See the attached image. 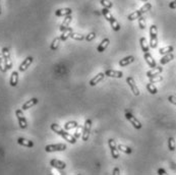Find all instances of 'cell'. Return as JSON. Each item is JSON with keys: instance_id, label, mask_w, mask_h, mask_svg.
Returning a JSON list of instances; mask_svg holds the SVG:
<instances>
[{"instance_id": "cell-1", "label": "cell", "mask_w": 176, "mask_h": 175, "mask_svg": "<svg viewBox=\"0 0 176 175\" xmlns=\"http://www.w3.org/2000/svg\"><path fill=\"white\" fill-rule=\"evenodd\" d=\"M51 129H52L54 132H56L57 134L61 136L65 141H67L68 143H70V144H75L76 143V137H73V136H71V134H69L68 132H66V131H65L64 129H62L59 125L56 124V123H52V124H51Z\"/></svg>"}, {"instance_id": "cell-2", "label": "cell", "mask_w": 176, "mask_h": 175, "mask_svg": "<svg viewBox=\"0 0 176 175\" xmlns=\"http://www.w3.org/2000/svg\"><path fill=\"white\" fill-rule=\"evenodd\" d=\"M102 13H103V16H105V19L107 20L109 23H110V25L112 27V29L116 32H118L120 30V25L117 23V20L113 17V16L111 14V12L109 11L108 8H103V10H102Z\"/></svg>"}, {"instance_id": "cell-3", "label": "cell", "mask_w": 176, "mask_h": 175, "mask_svg": "<svg viewBox=\"0 0 176 175\" xmlns=\"http://www.w3.org/2000/svg\"><path fill=\"white\" fill-rule=\"evenodd\" d=\"M152 8V4L151 3H149V2H147L146 4L142 7L141 9H138L137 10V11H134L133 13H130V14H128V16H127V19L129 20H138V17H141L142 14L146 13L147 11H149L150 9Z\"/></svg>"}, {"instance_id": "cell-4", "label": "cell", "mask_w": 176, "mask_h": 175, "mask_svg": "<svg viewBox=\"0 0 176 175\" xmlns=\"http://www.w3.org/2000/svg\"><path fill=\"white\" fill-rule=\"evenodd\" d=\"M158 46V28L155 25H152L150 28V47L157 48Z\"/></svg>"}, {"instance_id": "cell-5", "label": "cell", "mask_w": 176, "mask_h": 175, "mask_svg": "<svg viewBox=\"0 0 176 175\" xmlns=\"http://www.w3.org/2000/svg\"><path fill=\"white\" fill-rule=\"evenodd\" d=\"M67 149L66 145L64 144H57V145H48L45 147V151L47 153H52V152H60L65 151Z\"/></svg>"}, {"instance_id": "cell-6", "label": "cell", "mask_w": 176, "mask_h": 175, "mask_svg": "<svg viewBox=\"0 0 176 175\" xmlns=\"http://www.w3.org/2000/svg\"><path fill=\"white\" fill-rule=\"evenodd\" d=\"M16 115L17 117V120H18V124H20V128L21 129H25L28 127V121L27 119H25V115L23 111L20 110V109H17V110L16 111Z\"/></svg>"}, {"instance_id": "cell-7", "label": "cell", "mask_w": 176, "mask_h": 175, "mask_svg": "<svg viewBox=\"0 0 176 175\" xmlns=\"http://www.w3.org/2000/svg\"><path fill=\"white\" fill-rule=\"evenodd\" d=\"M2 56H3V59H4L6 68L10 69L12 67V61H11V58H10V53H9L8 48H6V47L2 48Z\"/></svg>"}, {"instance_id": "cell-8", "label": "cell", "mask_w": 176, "mask_h": 175, "mask_svg": "<svg viewBox=\"0 0 176 175\" xmlns=\"http://www.w3.org/2000/svg\"><path fill=\"white\" fill-rule=\"evenodd\" d=\"M91 127H92V120L91 119H87L85 122V126H83V134H82V138L83 141H87L89 140L90 133H91Z\"/></svg>"}, {"instance_id": "cell-9", "label": "cell", "mask_w": 176, "mask_h": 175, "mask_svg": "<svg viewBox=\"0 0 176 175\" xmlns=\"http://www.w3.org/2000/svg\"><path fill=\"white\" fill-rule=\"evenodd\" d=\"M125 117H126V119L128 120V121H129L131 124L133 125L134 128H137V129H141L142 128V123L138 121V120L135 118L130 112H128V111L125 112Z\"/></svg>"}, {"instance_id": "cell-10", "label": "cell", "mask_w": 176, "mask_h": 175, "mask_svg": "<svg viewBox=\"0 0 176 175\" xmlns=\"http://www.w3.org/2000/svg\"><path fill=\"white\" fill-rule=\"evenodd\" d=\"M108 145H109V148L111 150V155L114 159H118L119 158V153H118V149H117V146L115 141L113 138H110L108 141Z\"/></svg>"}, {"instance_id": "cell-11", "label": "cell", "mask_w": 176, "mask_h": 175, "mask_svg": "<svg viewBox=\"0 0 176 175\" xmlns=\"http://www.w3.org/2000/svg\"><path fill=\"white\" fill-rule=\"evenodd\" d=\"M126 83H127V85L129 86L130 90L133 91V93L135 95V96H140V90H138V88L137 86V83H135L133 78L128 76V78L126 79Z\"/></svg>"}, {"instance_id": "cell-12", "label": "cell", "mask_w": 176, "mask_h": 175, "mask_svg": "<svg viewBox=\"0 0 176 175\" xmlns=\"http://www.w3.org/2000/svg\"><path fill=\"white\" fill-rule=\"evenodd\" d=\"M33 60H34V58H33L32 56L27 57V58H25V59L23 61V62H21V64L20 65V67H18V70L21 71V72L25 71L29 67H30V65L32 64Z\"/></svg>"}, {"instance_id": "cell-13", "label": "cell", "mask_w": 176, "mask_h": 175, "mask_svg": "<svg viewBox=\"0 0 176 175\" xmlns=\"http://www.w3.org/2000/svg\"><path fill=\"white\" fill-rule=\"evenodd\" d=\"M50 165L54 167V168L56 169H59V170H62V169H65V167H66V164L62 161H59V160L57 159H52L50 161Z\"/></svg>"}, {"instance_id": "cell-14", "label": "cell", "mask_w": 176, "mask_h": 175, "mask_svg": "<svg viewBox=\"0 0 176 175\" xmlns=\"http://www.w3.org/2000/svg\"><path fill=\"white\" fill-rule=\"evenodd\" d=\"M105 75L109 76V78H116V79H121L123 76V74L121 71H117L114 69H108L105 71Z\"/></svg>"}, {"instance_id": "cell-15", "label": "cell", "mask_w": 176, "mask_h": 175, "mask_svg": "<svg viewBox=\"0 0 176 175\" xmlns=\"http://www.w3.org/2000/svg\"><path fill=\"white\" fill-rule=\"evenodd\" d=\"M104 78H105V74H103V72H100V74H98L96 76H95V78H93L91 79V81H90V86L95 87L97 83H99L100 82L103 81Z\"/></svg>"}, {"instance_id": "cell-16", "label": "cell", "mask_w": 176, "mask_h": 175, "mask_svg": "<svg viewBox=\"0 0 176 175\" xmlns=\"http://www.w3.org/2000/svg\"><path fill=\"white\" fill-rule=\"evenodd\" d=\"M144 58H145L146 62L148 63V65H149L150 67L154 68V67H156V66H157V64H156V61H155V59H154V58H153V56H152L151 54H150L149 52L145 53Z\"/></svg>"}, {"instance_id": "cell-17", "label": "cell", "mask_w": 176, "mask_h": 175, "mask_svg": "<svg viewBox=\"0 0 176 175\" xmlns=\"http://www.w3.org/2000/svg\"><path fill=\"white\" fill-rule=\"evenodd\" d=\"M71 20H72V16H71V14H70V16H64V20L62 21V24H61V25H60V29H59V30H60L61 32H63V31L66 30V29L69 27V25H70Z\"/></svg>"}, {"instance_id": "cell-18", "label": "cell", "mask_w": 176, "mask_h": 175, "mask_svg": "<svg viewBox=\"0 0 176 175\" xmlns=\"http://www.w3.org/2000/svg\"><path fill=\"white\" fill-rule=\"evenodd\" d=\"M72 13V10L70 8H60L55 11V16H70Z\"/></svg>"}, {"instance_id": "cell-19", "label": "cell", "mask_w": 176, "mask_h": 175, "mask_svg": "<svg viewBox=\"0 0 176 175\" xmlns=\"http://www.w3.org/2000/svg\"><path fill=\"white\" fill-rule=\"evenodd\" d=\"M38 102H39V100L37 99V98H33V99L25 102V103L23 105V107H21V109H23V110H28V109H30L33 106H35L36 104H38Z\"/></svg>"}, {"instance_id": "cell-20", "label": "cell", "mask_w": 176, "mask_h": 175, "mask_svg": "<svg viewBox=\"0 0 176 175\" xmlns=\"http://www.w3.org/2000/svg\"><path fill=\"white\" fill-rule=\"evenodd\" d=\"M162 71H163V67H161V66H156V67L152 68L151 70H149L148 72H147V76H148V78H152V76H154V75L160 74Z\"/></svg>"}, {"instance_id": "cell-21", "label": "cell", "mask_w": 176, "mask_h": 175, "mask_svg": "<svg viewBox=\"0 0 176 175\" xmlns=\"http://www.w3.org/2000/svg\"><path fill=\"white\" fill-rule=\"evenodd\" d=\"M17 143L20 144V146H24V147H27V148H33L34 147V143L30 140H27V138H24V137H20L17 140Z\"/></svg>"}, {"instance_id": "cell-22", "label": "cell", "mask_w": 176, "mask_h": 175, "mask_svg": "<svg viewBox=\"0 0 176 175\" xmlns=\"http://www.w3.org/2000/svg\"><path fill=\"white\" fill-rule=\"evenodd\" d=\"M134 61V57L133 56H127L125 58H123L119 61V66L120 67H124V66H127L128 64L133 63Z\"/></svg>"}, {"instance_id": "cell-23", "label": "cell", "mask_w": 176, "mask_h": 175, "mask_svg": "<svg viewBox=\"0 0 176 175\" xmlns=\"http://www.w3.org/2000/svg\"><path fill=\"white\" fill-rule=\"evenodd\" d=\"M109 43H110V40L108 38H105L103 41H102V43L100 44V45H99L97 51H98V52H100V53L104 52V51L106 50V48L109 46Z\"/></svg>"}, {"instance_id": "cell-24", "label": "cell", "mask_w": 176, "mask_h": 175, "mask_svg": "<svg viewBox=\"0 0 176 175\" xmlns=\"http://www.w3.org/2000/svg\"><path fill=\"white\" fill-rule=\"evenodd\" d=\"M173 59H174L173 54L168 53V54H166V55H163V57L161 58V60H160V63L162 65H165V64H167L168 62H170V61L173 60Z\"/></svg>"}, {"instance_id": "cell-25", "label": "cell", "mask_w": 176, "mask_h": 175, "mask_svg": "<svg viewBox=\"0 0 176 175\" xmlns=\"http://www.w3.org/2000/svg\"><path fill=\"white\" fill-rule=\"evenodd\" d=\"M140 44H141V48H142V51H144V53L149 52V51H150V46H149L148 42H147L146 38H144V37L141 38L140 39Z\"/></svg>"}, {"instance_id": "cell-26", "label": "cell", "mask_w": 176, "mask_h": 175, "mask_svg": "<svg viewBox=\"0 0 176 175\" xmlns=\"http://www.w3.org/2000/svg\"><path fill=\"white\" fill-rule=\"evenodd\" d=\"M72 29L71 28H67L66 30L62 32V35L60 36V39H61V41H66V40L70 37V35H71V33H72Z\"/></svg>"}, {"instance_id": "cell-27", "label": "cell", "mask_w": 176, "mask_h": 175, "mask_svg": "<svg viewBox=\"0 0 176 175\" xmlns=\"http://www.w3.org/2000/svg\"><path fill=\"white\" fill-rule=\"evenodd\" d=\"M18 83V72L17 71H13L10 76V86L11 87H16Z\"/></svg>"}, {"instance_id": "cell-28", "label": "cell", "mask_w": 176, "mask_h": 175, "mask_svg": "<svg viewBox=\"0 0 176 175\" xmlns=\"http://www.w3.org/2000/svg\"><path fill=\"white\" fill-rule=\"evenodd\" d=\"M174 50L173 46H166V47H163L159 50V53L161 55H166L168 53H172V51Z\"/></svg>"}, {"instance_id": "cell-29", "label": "cell", "mask_w": 176, "mask_h": 175, "mask_svg": "<svg viewBox=\"0 0 176 175\" xmlns=\"http://www.w3.org/2000/svg\"><path fill=\"white\" fill-rule=\"evenodd\" d=\"M117 149H118V151L125 153V154H131V152H133V150H131V148L127 147V146L121 145V144L117 146Z\"/></svg>"}, {"instance_id": "cell-30", "label": "cell", "mask_w": 176, "mask_h": 175, "mask_svg": "<svg viewBox=\"0 0 176 175\" xmlns=\"http://www.w3.org/2000/svg\"><path fill=\"white\" fill-rule=\"evenodd\" d=\"M147 90H148V92L149 93H151L152 95H155L158 93V89L154 86V83H147Z\"/></svg>"}, {"instance_id": "cell-31", "label": "cell", "mask_w": 176, "mask_h": 175, "mask_svg": "<svg viewBox=\"0 0 176 175\" xmlns=\"http://www.w3.org/2000/svg\"><path fill=\"white\" fill-rule=\"evenodd\" d=\"M78 122L76 121H68L66 124L64 125V128L65 130H70L72 128H76V126H78Z\"/></svg>"}, {"instance_id": "cell-32", "label": "cell", "mask_w": 176, "mask_h": 175, "mask_svg": "<svg viewBox=\"0 0 176 175\" xmlns=\"http://www.w3.org/2000/svg\"><path fill=\"white\" fill-rule=\"evenodd\" d=\"M149 81H150V83H153L162 82L163 81V76L162 75H159V74L154 75V76H152V78H149Z\"/></svg>"}, {"instance_id": "cell-33", "label": "cell", "mask_w": 176, "mask_h": 175, "mask_svg": "<svg viewBox=\"0 0 176 175\" xmlns=\"http://www.w3.org/2000/svg\"><path fill=\"white\" fill-rule=\"evenodd\" d=\"M61 41V39L60 37H57V38H55L53 40V42L52 44H51V50H56L58 48V46H59V43Z\"/></svg>"}, {"instance_id": "cell-34", "label": "cell", "mask_w": 176, "mask_h": 175, "mask_svg": "<svg viewBox=\"0 0 176 175\" xmlns=\"http://www.w3.org/2000/svg\"><path fill=\"white\" fill-rule=\"evenodd\" d=\"M70 38L73 39V40H76V41H82V40H83L86 37L83 35H80V34H76V33H71L70 35Z\"/></svg>"}, {"instance_id": "cell-35", "label": "cell", "mask_w": 176, "mask_h": 175, "mask_svg": "<svg viewBox=\"0 0 176 175\" xmlns=\"http://www.w3.org/2000/svg\"><path fill=\"white\" fill-rule=\"evenodd\" d=\"M168 148L171 152L175 151V141L173 137H169V140H168Z\"/></svg>"}, {"instance_id": "cell-36", "label": "cell", "mask_w": 176, "mask_h": 175, "mask_svg": "<svg viewBox=\"0 0 176 175\" xmlns=\"http://www.w3.org/2000/svg\"><path fill=\"white\" fill-rule=\"evenodd\" d=\"M138 25H140V28L142 29V30H145L146 29V20H145V17L144 16H141V17H138Z\"/></svg>"}, {"instance_id": "cell-37", "label": "cell", "mask_w": 176, "mask_h": 175, "mask_svg": "<svg viewBox=\"0 0 176 175\" xmlns=\"http://www.w3.org/2000/svg\"><path fill=\"white\" fill-rule=\"evenodd\" d=\"M0 70L2 72H6L7 68L5 66V63H4V59H3V56L0 55Z\"/></svg>"}, {"instance_id": "cell-38", "label": "cell", "mask_w": 176, "mask_h": 175, "mask_svg": "<svg viewBox=\"0 0 176 175\" xmlns=\"http://www.w3.org/2000/svg\"><path fill=\"white\" fill-rule=\"evenodd\" d=\"M101 4L103 5L105 8H108V9L113 6V3L110 2L109 0H101Z\"/></svg>"}, {"instance_id": "cell-39", "label": "cell", "mask_w": 176, "mask_h": 175, "mask_svg": "<svg viewBox=\"0 0 176 175\" xmlns=\"http://www.w3.org/2000/svg\"><path fill=\"white\" fill-rule=\"evenodd\" d=\"M96 38V34H95V33L93 32V33H90V34H88L87 36H86V40L88 42H91V41H93V40Z\"/></svg>"}, {"instance_id": "cell-40", "label": "cell", "mask_w": 176, "mask_h": 175, "mask_svg": "<svg viewBox=\"0 0 176 175\" xmlns=\"http://www.w3.org/2000/svg\"><path fill=\"white\" fill-rule=\"evenodd\" d=\"M82 126L80 125H78L76 126V131H75V133H74V137H76V138H79V137H80V134H82Z\"/></svg>"}, {"instance_id": "cell-41", "label": "cell", "mask_w": 176, "mask_h": 175, "mask_svg": "<svg viewBox=\"0 0 176 175\" xmlns=\"http://www.w3.org/2000/svg\"><path fill=\"white\" fill-rule=\"evenodd\" d=\"M168 101H169L171 104H173L176 106V97L175 96H169L168 97Z\"/></svg>"}, {"instance_id": "cell-42", "label": "cell", "mask_w": 176, "mask_h": 175, "mask_svg": "<svg viewBox=\"0 0 176 175\" xmlns=\"http://www.w3.org/2000/svg\"><path fill=\"white\" fill-rule=\"evenodd\" d=\"M169 7L171 9H175L176 8V0H173V1L169 3Z\"/></svg>"}, {"instance_id": "cell-43", "label": "cell", "mask_w": 176, "mask_h": 175, "mask_svg": "<svg viewBox=\"0 0 176 175\" xmlns=\"http://www.w3.org/2000/svg\"><path fill=\"white\" fill-rule=\"evenodd\" d=\"M113 174H114V175H119L120 174L119 168H114V170H113Z\"/></svg>"}, {"instance_id": "cell-44", "label": "cell", "mask_w": 176, "mask_h": 175, "mask_svg": "<svg viewBox=\"0 0 176 175\" xmlns=\"http://www.w3.org/2000/svg\"><path fill=\"white\" fill-rule=\"evenodd\" d=\"M158 173L161 174V175H162V174H166V171H165L164 169H162V168H160V169L158 170Z\"/></svg>"}, {"instance_id": "cell-45", "label": "cell", "mask_w": 176, "mask_h": 175, "mask_svg": "<svg viewBox=\"0 0 176 175\" xmlns=\"http://www.w3.org/2000/svg\"><path fill=\"white\" fill-rule=\"evenodd\" d=\"M1 12H2L1 11V5H0V14H1Z\"/></svg>"}, {"instance_id": "cell-46", "label": "cell", "mask_w": 176, "mask_h": 175, "mask_svg": "<svg viewBox=\"0 0 176 175\" xmlns=\"http://www.w3.org/2000/svg\"><path fill=\"white\" fill-rule=\"evenodd\" d=\"M141 1H144V2H147L148 0H141Z\"/></svg>"}]
</instances>
